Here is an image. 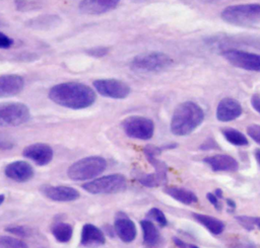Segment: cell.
<instances>
[{
  "instance_id": "obj_35",
  "label": "cell",
  "mask_w": 260,
  "mask_h": 248,
  "mask_svg": "<svg viewBox=\"0 0 260 248\" xmlns=\"http://www.w3.org/2000/svg\"><path fill=\"white\" fill-rule=\"evenodd\" d=\"M206 197H207V199H208V201L216 209V210H220V208H221V205H220V203H219V200H218V198L214 195V193H211V192H208L207 194H206Z\"/></svg>"
},
{
  "instance_id": "obj_21",
  "label": "cell",
  "mask_w": 260,
  "mask_h": 248,
  "mask_svg": "<svg viewBox=\"0 0 260 248\" xmlns=\"http://www.w3.org/2000/svg\"><path fill=\"white\" fill-rule=\"evenodd\" d=\"M192 216L199 224H201L204 228H206L213 235H219L224 230V224L221 221H219L218 219H215L211 216L197 214V213H194Z\"/></svg>"
},
{
  "instance_id": "obj_27",
  "label": "cell",
  "mask_w": 260,
  "mask_h": 248,
  "mask_svg": "<svg viewBox=\"0 0 260 248\" xmlns=\"http://www.w3.org/2000/svg\"><path fill=\"white\" fill-rule=\"evenodd\" d=\"M46 0H15V7L18 11H32L44 7Z\"/></svg>"
},
{
  "instance_id": "obj_6",
  "label": "cell",
  "mask_w": 260,
  "mask_h": 248,
  "mask_svg": "<svg viewBox=\"0 0 260 248\" xmlns=\"http://www.w3.org/2000/svg\"><path fill=\"white\" fill-rule=\"evenodd\" d=\"M126 186L125 176L118 173L98 177L82 184V188L91 194L118 193L124 191Z\"/></svg>"
},
{
  "instance_id": "obj_5",
  "label": "cell",
  "mask_w": 260,
  "mask_h": 248,
  "mask_svg": "<svg viewBox=\"0 0 260 248\" xmlns=\"http://www.w3.org/2000/svg\"><path fill=\"white\" fill-rule=\"evenodd\" d=\"M173 59L161 52H148L132 59L130 68L138 73H157L171 67Z\"/></svg>"
},
{
  "instance_id": "obj_10",
  "label": "cell",
  "mask_w": 260,
  "mask_h": 248,
  "mask_svg": "<svg viewBox=\"0 0 260 248\" xmlns=\"http://www.w3.org/2000/svg\"><path fill=\"white\" fill-rule=\"evenodd\" d=\"M93 87L101 95L114 99L126 98L131 92L130 86L118 79H99L93 81Z\"/></svg>"
},
{
  "instance_id": "obj_19",
  "label": "cell",
  "mask_w": 260,
  "mask_h": 248,
  "mask_svg": "<svg viewBox=\"0 0 260 248\" xmlns=\"http://www.w3.org/2000/svg\"><path fill=\"white\" fill-rule=\"evenodd\" d=\"M140 226L143 234V244L146 248H159L162 238L153 223L148 220H142Z\"/></svg>"
},
{
  "instance_id": "obj_32",
  "label": "cell",
  "mask_w": 260,
  "mask_h": 248,
  "mask_svg": "<svg viewBox=\"0 0 260 248\" xmlns=\"http://www.w3.org/2000/svg\"><path fill=\"white\" fill-rule=\"evenodd\" d=\"M247 133L251 139H253L256 143L260 145V126L259 125H251L247 128Z\"/></svg>"
},
{
  "instance_id": "obj_18",
  "label": "cell",
  "mask_w": 260,
  "mask_h": 248,
  "mask_svg": "<svg viewBox=\"0 0 260 248\" xmlns=\"http://www.w3.org/2000/svg\"><path fill=\"white\" fill-rule=\"evenodd\" d=\"M114 229L118 237L125 243L132 242L137 235V230L134 222L127 216L117 217L114 224Z\"/></svg>"
},
{
  "instance_id": "obj_26",
  "label": "cell",
  "mask_w": 260,
  "mask_h": 248,
  "mask_svg": "<svg viewBox=\"0 0 260 248\" xmlns=\"http://www.w3.org/2000/svg\"><path fill=\"white\" fill-rule=\"evenodd\" d=\"M168 181L167 175L158 174L156 172H153L151 174H146L139 178V182L147 187H156L159 185H165Z\"/></svg>"
},
{
  "instance_id": "obj_15",
  "label": "cell",
  "mask_w": 260,
  "mask_h": 248,
  "mask_svg": "<svg viewBox=\"0 0 260 248\" xmlns=\"http://www.w3.org/2000/svg\"><path fill=\"white\" fill-rule=\"evenodd\" d=\"M203 161L215 172H234L239 168L238 161L234 157L225 154L212 155L204 158Z\"/></svg>"
},
{
  "instance_id": "obj_34",
  "label": "cell",
  "mask_w": 260,
  "mask_h": 248,
  "mask_svg": "<svg viewBox=\"0 0 260 248\" xmlns=\"http://www.w3.org/2000/svg\"><path fill=\"white\" fill-rule=\"evenodd\" d=\"M13 45V39L3 32H0V49H7Z\"/></svg>"
},
{
  "instance_id": "obj_12",
  "label": "cell",
  "mask_w": 260,
  "mask_h": 248,
  "mask_svg": "<svg viewBox=\"0 0 260 248\" xmlns=\"http://www.w3.org/2000/svg\"><path fill=\"white\" fill-rule=\"evenodd\" d=\"M243 112L240 102L232 97L222 98L216 107V117L220 121H231L241 116Z\"/></svg>"
},
{
  "instance_id": "obj_11",
  "label": "cell",
  "mask_w": 260,
  "mask_h": 248,
  "mask_svg": "<svg viewBox=\"0 0 260 248\" xmlns=\"http://www.w3.org/2000/svg\"><path fill=\"white\" fill-rule=\"evenodd\" d=\"M22 155L39 166L49 164L54 156L53 149L45 143H35L24 148Z\"/></svg>"
},
{
  "instance_id": "obj_29",
  "label": "cell",
  "mask_w": 260,
  "mask_h": 248,
  "mask_svg": "<svg viewBox=\"0 0 260 248\" xmlns=\"http://www.w3.org/2000/svg\"><path fill=\"white\" fill-rule=\"evenodd\" d=\"M0 248H28L24 241L11 236H0Z\"/></svg>"
},
{
  "instance_id": "obj_33",
  "label": "cell",
  "mask_w": 260,
  "mask_h": 248,
  "mask_svg": "<svg viewBox=\"0 0 260 248\" xmlns=\"http://www.w3.org/2000/svg\"><path fill=\"white\" fill-rule=\"evenodd\" d=\"M108 52H109V49L105 48V47H98V48L87 50V54L92 57H95V58L104 57L105 55L108 54Z\"/></svg>"
},
{
  "instance_id": "obj_9",
  "label": "cell",
  "mask_w": 260,
  "mask_h": 248,
  "mask_svg": "<svg viewBox=\"0 0 260 248\" xmlns=\"http://www.w3.org/2000/svg\"><path fill=\"white\" fill-rule=\"evenodd\" d=\"M222 56L229 63L237 68L260 72V55L258 54L237 49H230L225 50L222 53Z\"/></svg>"
},
{
  "instance_id": "obj_14",
  "label": "cell",
  "mask_w": 260,
  "mask_h": 248,
  "mask_svg": "<svg viewBox=\"0 0 260 248\" xmlns=\"http://www.w3.org/2000/svg\"><path fill=\"white\" fill-rule=\"evenodd\" d=\"M42 191L49 199L53 201H59V202L74 201L80 196V193L77 189L70 186H64V185H58V186L47 185L42 188Z\"/></svg>"
},
{
  "instance_id": "obj_7",
  "label": "cell",
  "mask_w": 260,
  "mask_h": 248,
  "mask_svg": "<svg viewBox=\"0 0 260 248\" xmlns=\"http://www.w3.org/2000/svg\"><path fill=\"white\" fill-rule=\"evenodd\" d=\"M30 117L29 108L21 102H0V127H17Z\"/></svg>"
},
{
  "instance_id": "obj_1",
  "label": "cell",
  "mask_w": 260,
  "mask_h": 248,
  "mask_svg": "<svg viewBox=\"0 0 260 248\" xmlns=\"http://www.w3.org/2000/svg\"><path fill=\"white\" fill-rule=\"evenodd\" d=\"M49 98L64 107L83 109L95 101V92L87 85L79 82H64L54 85L48 93Z\"/></svg>"
},
{
  "instance_id": "obj_20",
  "label": "cell",
  "mask_w": 260,
  "mask_h": 248,
  "mask_svg": "<svg viewBox=\"0 0 260 248\" xmlns=\"http://www.w3.org/2000/svg\"><path fill=\"white\" fill-rule=\"evenodd\" d=\"M106 242L105 234L101 229L92 224H85L82 227L80 235V243L83 246L103 245Z\"/></svg>"
},
{
  "instance_id": "obj_38",
  "label": "cell",
  "mask_w": 260,
  "mask_h": 248,
  "mask_svg": "<svg viewBox=\"0 0 260 248\" xmlns=\"http://www.w3.org/2000/svg\"><path fill=\"white\" fill-rule=\"evenodd\" d=\"M231 248H257L254 244L252 243H245V242H240V243H237L235 245H233Z\"/></svg>"
},
{
  "instance_id": "obj_28",
  "label": "cell",
  "mask_w": 260,
  "mask_h": 248,
  "mask_svg": "<svg viewBox=\"0 0 260 248\" xmlns=\"http://www.w3.org/2000/svg\"><path fill=\"white\" fill-rule=\"evenodd\" d=\"M236 220L247 231H253V230L260 231V217L238 216L236 217Z\"/></svg>"
},
{
  "instance_id": "obj_3",
  "label": "cell",
  "mask_w": 260,
  "mask_h": 248,
  "mask_svg": "<svg viewBox=\"0 0 260 248\" xmlns=\"http://www.w3.org/2000/svg\"><path fill=\"white\" fill-rule=\"evenodd\" d=\"M222 20L237 26H252L260 23V4H238L225 7L220 14Z\"/></svg>"
},
{
  "instance_id": "obj_17",
  "label": "cell",
  "mask_w": 260,
  "mask_h": 248,
  "mask_svg": "<svg viewBox=\"0 0 260 248\" xmlns=\"http://www.w3.org/2000/svg\"><path fill=\"white\" fill-rule=\"evenodd\" d=\"M120 0H82L79 3V10L84 14H103L116 8Z\"/></svg>"
},
{
  "instance_id": "obj_31",
  "label": "cell",
  "mask_w": 260,
  "mask_h": 248,
  "mask_svg": "<svg viewBox=\"0 0 260 248\" xmlns=\"http://www.w3.org/2000/svg\"><path fill=\"white\" fill-rule=\"evenodd\" d=\"M5 231L19 237H29L31 234L30 230H28L26 227H23V226H10L5 228Z\"/></svg>"
},
{
  "instance_id": "obj_36",
  "label": "cell",
  "mask_w": 260,
  "mask_h": 248,
  "mask_svg": "<svg viewBox=\"0 0 260 248\" xmlns=\"http://www.w3.org/2000/svg\"><path fill=\"white\" fill-rule=\"evenodd\" d=\"M251 104H252L253 108L257 112L260 113V92L253 94V96L251 98Z\"/></svg>"
},
{
  "instance_id": "obj_23",
  "label": "cell",
  "mask_w": 260,
  "mask_h": 248,
  "mask_svg": "<svg viewBox=\"0 0 260 248\" xmlns=\"http://www.w3.org/2000/svg\"><path fill=\"white\" fill-rule=\"evenodd\" d=\"M51 232L58 242L67 243L72 238L73 229L68 223L58 222L51 227Z\"/></svg>"
},
{
  "instance_id": "obj_30",
  "label": "cell",
  "mask_w": 260,
  "mask_h": 248,
  "mask_svg": "<svg viewBox=\"0 0 260 248\" xmlns=\"http://www.w3.org/2000/svg\"><path fill=\"white\" fill-rule=\"evenodd\" d=\"M147 216L149 218H151L152 220H154L160 227H165L168 224V221H167V218H166L165 214L157 208L150 209L147 213Z\"/></svg>"
},
{
  "instance_id": "obj_16",
  "label": "cell",
  "mask_w": 260,
  "mask_h": 248,
  "mask_svg": "<svg viewBox=\"0 0 260 248\" xmlns=\"http://www.w3.org/2000/svg\"><path fill=\"white\" fill-rule=\"evenodd\" d=\"M24 87V80L16 74L0 76V98L14 96L21 92Z\"/></svg>"
},
{
  "instance_id": "obj_39",
  "label": "cell",
  "mask_w": 260,
  "mask_h": 248,
  "mask_svg": "<svg viewBox=\"0 0 260 248\" xmlns=\"http://www.w3.org/2000/svg\"><path fill=\"white\" fill-rule=\"evenodd\" d=\"M12 147H13V144L11 142L0 139V149L1 150H10Z\"/></svg>"
},
{
  "instance_id": "obj_37",
  "label": "cell",
  "mask_w": 260,
  "mask_h": 248,
  "mask_svg": "<svg viewBox=\"0 0 260 248\" xmlns=\"http://www.w3.org/2000/svg\"><path fill=\"white\" fill-rule=\"evenodd\" d=\"M173 241H174V243H175L178 247H180V248H199V247H197L196 245L188 244V243L182 241L181 239H179V238H177V237H174V238H173Z\"/></svg>"
},
{
  "instance_id": "obj_2",
  "label": "cell",
  "mask_w": 260,
  "mask_h": 248,
  "mask_svg": "<svg viewBox=\"0 0 260 248\" xmlns=\"http://www.w3.org/2000/svg\"><path fill=\"white\" fill-rule=\"evenodd\" d=\"M203 109L193 101H185L174 110L171 131L176 136H187L193 133L203 121Z\"/></svg>"
},
{
  "instance_id": "obj_13",
  "label": "cell",
  "mask_w": 260,
  "mask_h": 248,
  "mask_svg": "<svg viewBox=\"0 0 260 248\" xmlns=\"http://www.w3.org/2000/svg\"><path fill=\"white\" fill-rule=\"evenodd\" d=\"M5 175L16 182H26L35 175L32 166L26 161H14L6 165L4 169Z\"/></svg>"
},
{
  "instance_id": "obj_40",
  "label": "cell",
  "mask_w": 260,
  "mask_h": 248,
  "mask_svg": "<svg viewBox=\"0 0 260 248\" xmlns=\"http://www.w3.org/2000/svg\"><path fill=\"white\" fill-rule=\"evenodd\" d=\"M225 202H226V205H228L230 209H232V211H234V210L236 209V203H235V201H234L233 199L228 198V199L225 200Z\"/></svg>"
},
{
  "instance_id": "obj_43",
  "label": "cell",
  "mask_w": 260,
  "mask_h": 248,
  "mask_svg": "<svg viewBox=\"0 0 260 248\" xmlns=\"http://www.w3.org/2000/svg\"><path fill=\"white\" fill-rule=\"evenodd\" d=\"M4 200H5V195L4 194H0V204H2Z\"/></svg>"
},
{
  "instance_id": "obj_8",
  "label": "cell",
  "mask_w": 260,
  "mask_h": 248,
  "mask_svg": "<svg viewBox=\"0 0 260 248\" xmlns=\"http://www.w3.org/2000/svg\"><path fill=\"white\" fill-rule=\"evenodd\" d=\"M122 128L128 137L143 141L151 139L154 133L153 121L148 117L140 115L126 117L122 121Z\"/></svg>"
},
{
  "instance_id": "obj_4",
  "label": "cell",
  "mask_w": 260,
  "mask_h": 248,
  "mask_svg": "<svg viewBox=\"0 0 260 248\" xmlns=\"http://www.w3.org/2000/svg\"><path fill=\"white\" fill-rule=\"evenodd\" d=\"M107 168V161L100 156H89L82 158L72 165L67 170V175L70 179L81 181L94 179L102 174Z\"/></svg>"
},
{
  "instance_id": "obj_24",
  "label": "cell",
  "mask_w": 260,
  "mask_h": 248,
  "mask_svg": "<svg viewBox=\"0 0 260 248\" xmlns=\"http://www.w3.org/2000/svg\"><path fill=\"white\" fill-rule=\"evenodd\" d=\"M60 17L56 15H43L35 18L29 22V26L39 29H48L50 27H55L59 24Z\"/></svg>"
},
{
  "instance_id": "obj_41",
  "label": "cell",
  "mask_w": 260,
  "mask_h": 248,
  "mask_svg": "<svg viewBox=\"0 0 260 248\" xmlns=\"http://www.w3.org/2000/svg\"><path fill=\"white\" fill-rule=\"evenodd\" d=\"M254 156H255V159H256L257 163H258L259 166H260V149H256V150H255Z\"/></svg>"
},
{
  "instance_id": "obj_42",
  "label": "cell",
  "mask_w": 260,
  "mask_h": 248,
  "mask_svg": "<svg viewBox=\"0 0 260 248\" xmlns=\"http://www.w3.org/2000/svg\"><path fill=\"white\" fill-rule=\"evenodd\" d=\"M214 195L219 199V198H221L222 197V191H221V189H219V188H216L215 189V191H214Z\"/></svg>"
},
{
  "instance_id": "obj_22",
  "label": "cell",
  "mask_w": 260,
  "mask_h": 248,
  "mask_svg": "<svg viewBox=\"0 0 260 248\" xmlns=\"http://www.w3.org/2000/svg\"><path fill=\"white\" fill-rule=\"evenodd\" d=\"M165 192L170 195L171 197H173L174 199L178 200L181 203L184 204H193L196 203L198 201L197 196L195 195L194 192H192L191 190L185 189V188H181V187H167L165 189Z\"/></svg>"
},
{
  "instance_id": "obj_25",
  "label": "cell",
  "mask_w": 260,
  "mask_h": 248,
  "mask_svg": "<svg viewBox=\"0 0 260 248\" xmlns=\"http://www.w3.org/2000/svg\"><path fill=\"white\" fill-rule=\"evenodd\" d=\"M222 135L225 138V140L235 146H247L249 144L248 139L244 134H242L240 131L233 129V128H226L222 130Z\"/></svg>"
}]
</instances>
